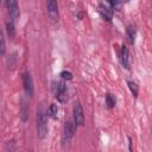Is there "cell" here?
Segmentation results:
<instances>
[{"label":"cell","mask_w":152,"mask_h":152,"mask_svg":"<svg viewBox=\"0 0 152 152\" xmlns=\"http://www.w3.org/2000/svg\"><path fill=\"white\" fill-rule=\"evenodd\" d=\"M48 133V119L46 113L43 107H40L37 112V134L40 139H43Z\"/></svg>","instance_id":"obj_1"},{"label":"cell","mask_w":152,"mask_h":152,"mask_svg":"<svg viewBox=\"0 0 152 152\" xmlns=\"http://www.w3.org/2000/svg\"><path fill=\"white\" fill-rule=\"evenodd\" d=\"M52 90H53V93H55V95L59 102H64L68 100L66 87H65L64 82H53L52 83Z\"/></svg>","instance_id":"obj_2"},{"label":"cell","mask_w":152,"mask_h":152,"mask_svg":"<svg viewBox=\"0 0 152 152\" xmlns=\"http://www.w3.org/2000/svg\"><path fill=\"white\" fill-rule=\"evenodd\" d=\"M76 127H77V125L75 124V121H74V119L72 120H68L66 122H65V125H64V131H63V139H64V141H70L71 140V138L74 137V134H75V132H76Z\"/></svg>","instance_id":"obj_3"},{"label":"cell","mask_w":152,"mask_h":152,"mask_svg":"<svg viewBox=\"0 0 152 152\" xmlns=\"http://www.w3.org/2000/svg\"><path fill=\"white\" fill-rule=\"evenodd\" d=\"M46 8H48V14H49V18L51 19L52 23H57L58 21V5L56 1L53 0H50L46 2Z\"/></svg>","instance_id":"obj_4"},{"label":"cell","mask_w":152,"mask_h":152,"mask_svg":"<svg viewBox=\"0 0 152 152\" xmlns=\"http://www.w3.org/2000/svg\"><path fill=\"white\" fill-rule=\"evenodd\" d=\"M72 113H74V121H75V124L77 126H83V124H84V113H83V108H82L80 102L75 103Z\"/></svg>","instance_id":"obj_5"},{"label":"cell","mask_w":152,"mask_h":152,"mask_svg":"<svg viewBox=\"0 0 152 152\" xmlns=\"http://www.w3.org/2000/svg\"><path fill=\"white\" fill-rule=\"evenodd\" d=\"M6 7H7V11H8V14L11 17L12 20H17L19 18V6H18V2L14 1V0H7L5 2Z\"/></svg>","instance_id":"obj_6"},{"label":"cell","mask_w":152,"mask_h":152,"mask_svg":"<svg viewBox=\"0 0 152 152\" xmlns=\"http://www.w3.org/2000/svg\"><path fill=\"white\" fill-rule=\"evenodd\" d=\"M23 84H24V89L26 91V94L28 96H32L33 94V81L31 77L30 72H24L23 74Z\"/></svg>","instance_id":"obj_7"},{"label":"cell","mask_w":152,"mask_h":152,"mask_svg":"<svg viewBox=\"0 0 152 152\" xmlns=\"http://www.w3.org/2000/svg\"><path fill=\"white\" fill-rule=\"evenodd\" d=\"M99 12H100V14L102 15V18H104L106 20H108V21L112 20L113 10H112L110 7H108V6L103 5V4H100V6H99Z\"/></svg>","instance_id":"obj_8"},{"label":"cell","mask_w":152,"mask_h":152,"mask_svg":"<svg viewBox=\"0 0 152 152\" xmlns=\"http://www.w3.org/2000/svg\"><path fill=\"white\" fill-rule=\"evenodd\" d=\"M120 59H121V64L126 69H129V55H128V50H127L126 45H122L121 46V56H120Z\"/></svg>","instance_id":"obj_9"},{"label":"cell","mask_w":152,"mask_h":152,"mask_svg":"<svg viewBox=\"0 0 152 152\" xmlns=\"http://www.w3.org/2000/svg\"><path fill=\"white\" fill-rule=\"evenodd\" d=\"M6 31H7V34L10 38H13L15 36V28H14V23L12 19L7 20L6 21Z\"/></svg>","instance_id":"obj_10"},{"label":"cell","mask_w":152,"mask_h":152,"mask_svg":"<svg viewBox=\"0 0 152 152\" xmlns=\"http://www.w3.org/2000/svg\"><path fill=\"white\" fill-rule=\"evenodd\" d=\"M46 113H48V115H49L50 118H52V119H57V114H58V107H57V104L51 103V104L49 106Z\"/></svg>","instance_id":"obj_11"},{"label":"cell","mask_w":152,"mask_h":152,"mask_svg":"<svg viewBox=\"0 0 152 152\" xmlns=\"http://www.w3.org/2000/svg\"><path fill=\"white\" fill-rule=\"evenodd\" d=\"M126 34H127L128 42L131 44H133L134 43V38H135V28H134V26H128L127 31H126Z\"/></svg>","instance_id":"obj_12"},{"label":"cell","mask_w":152,"mask_h":152,"mask_svg":"<svg viewBox=\"0 0 152 152\" xmlns=\"http://www.w3.org/2000/svg\"><path fill=\"white\" fill-rule=\"evenodd\" d=\"M19 115H20V119H21L24 122L28 119V108L26 107L25 103L21 104V108H20V110H19Z\"/></svg>","instance_id":"obj_13"},{"label":"cell","mask_w":152,"mask_h":152,"mask_svg":"<svg viewBox=\"0 0 152 152\" xmlns=\"http://www.w3.org/2000/svg\"><path fill=\"white\" fill-rule=\"evenodd\" d=\"M106 104L108 108H113L115 106V97L110 93L106 94Z\"/></svg>","instance_id":"obj_14"},{"label":"cell","mask_w":152,"mask_h":152,"mask_svg":"<svg viewBox=\"0 0 152 152\" xmlns=\"http://www.w3.org/2000/svg\"><path fill=\"white\" fill-rule=\"evenodd\" d=\"M127 84H128V88L131 89L132 94H133V95L137 97V96H138V90H139V89H138L137 83H135L134 81H129V80H128V81H127Z\"/></svg>","instance_id":"obj_15"},{"label":"cell","mask_w":152,"mask_h":152,"mask_svg":"<svg viewBox=\"0 0 152 152\" xmlns=\"http://www.w3.org/2000/svg\"><path fill=\"white\" fill-rule=\"evenodd\" d=\"M6 151L7 152H14L15 151V141L14 140H8L6 142Z\"/></svg>","instance_id":"obj_16"},{"label":"cell","mask_w":152,"mask_h":152,"mask_svg":"<svg viewBox=\"0 0 152 152\" xmlns=\"http://www.w3.org/2000/svg\"><path fill=\"white\" fill-rule=\"evenodd\" d=\"M121 2H119V1H110L109 2V6H110V8L112 10H116V11H120V8H121Z\"/></svg>","instance_id":"obj_17"},{"label":"cell","mask_w":152,"mask_h":152,"mask_svg":"<svg viewBox=\"0 0 152 152\" xmlns=\"http://www.w3.org/2000/svg\"><path fill=\"white\" fill-rule=\"evenodd\" d=\"M61 77H62L63 80H71V78H72V74H71L70 71L63 70V71L61 72Z\"/></svg>","instance_id":"obj_18"},{"label":"cell","mask_w":152,"mask_h":152,"mask_svg":"<svg viewBox=\"0 0 152 152\" xmlns=\"http://www.w3.org/2000/svg\"><path fill=\"white\" fill-rule=\"evenodd\" d=\"M0 40H1V45H0V53L1 55H4L5 53V38H4V34L1 33V36H0Z\"/></svg>","instance_id":"obj_19"},{"label":"cell","mask_w":152,"mask_h":152,"mask_svg":"<svg viewBox=\"0 0 152 152\" xmlns=\"http://www.w3.org/2000/svg\"><path fill=\"white\" fill-rule=\"evenodd\" d=\"M128 145H129V152H133V150H132V139L131 138H128Z\"/></svg>","instance_id":"obj_20"}]
</instances>
